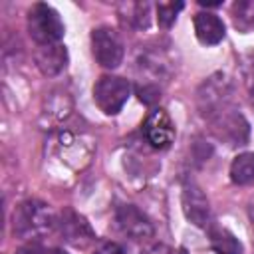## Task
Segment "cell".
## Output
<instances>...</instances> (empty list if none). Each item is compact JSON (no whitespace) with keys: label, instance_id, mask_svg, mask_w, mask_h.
Here are the masks:
<instances>
[{"label":"cell","instance_id":"cell-1","mask_svg":"<svg viewBox=\"0 0 254 254\" xmlns=\"http://www.w3.org/2000/svg\"><path fill=\"white\" fill-rule=\"evenodd\" d=\"M56 222L58 218L46 202L38 198H28L14 208L12 232L22 240H38L50 234L56 228Z\"/></svg>","mask_w":254,"mask_h":254},{"label":"cell","instance_id":"cell-2","mask_svg":"<svg viewBox=\"0 0 254 254\" xmlns=\"http://www.w3.org/2000/svg\"><path fill=\"white\" fill-rule=\"evenodd\" d=\"M230 101H232V81L228 79V75L220 71L206 77L196 89V107L206 121L232 107Z\"/></svg>","mask_w":254,"mask_h":254},{"label":"cell","instance_id":"cell-3","mask_svg":"<svg viewBox=\"0 0 254 254\" xmlns=\"http://www.w3.org/2000/svg\"><path fill=\"white\" fill-rule=\"evenodd\" d=\"M64 22L60 14L44 2H38L28 12V34L38 46H52L60 44L64 38Z\"/></svg>","mask_w":254,"mask_h":254},{"label":"cell","instance_id":"cell-4","mask_svg":"<svg viewBox=\"0 0 254 254\" xmlns=\"http://www.w3.org/2000/svg\"><path fill=\"white\" fill-rule=\"evenodd\" d=\"M131 95V83L119 75H101L93 85L95 105L105 115H117Z\"/></svg>","mask_w":254,"mask_h":254},{"label":"cell","instance_id":"cell-5","mask_svg":"<svg viewBox=\"0 0 254 254\" xmlns=\"http://www.w3.org/2000/svg\"><path fill=\"white\" fill-rule=\"evenodd\" d=\"M91 52L101 67L115 69L123 62L125 46L121 36L111 26H99L91 30Z\"/></svg>","mask_w":254,"mask_h":254},{"label":"cell","instance_id":"cell-6","mask_svg":"<svg viewBox=\"0 0 254 254\" xmlns=\"http://www.w3.org/2000/svg\"><path fill=\"white\" fill-rule=\"evenodd\" d=\"M210 129L216 135V139H220L222 143H226L230 147L244 145L248 141V135H250L248 121L234 107H228L226 111L212 117L210 119Z\"/></svg>","mask_w":254,"mask_h":254},{"label":"cell","instance_id":"cell-7","mask_svg":"<svg viewBox=\"0 0 254 254\" xmlns=\"http://www.w3.org/2000/svg\"><path fill=\"white\" fill-rule=\"evenodd\" d=\"M115 222H117V228L121 230V234L135 242H145V240L153 238V234H155V226H153L151 218L143 210H139L135 204L117 206Z\"/></svg>","mask_w":254,"mask_h":254},{"label":"cell","instance_id":"cell-8","mask_svg":"<svg viewBox=\"0 0 254 254\" xmlns=\"http://www.w3.org/2000/svg\"><path fill=\"white\" fill-rule=\"evenodd\" d=\"M181 202H183V212H185V216H187L189 222H192L198 228H208L212 224L210 222V204H208V198H206V194L202 192V189L196 183L187 181L183 185Z\"/></svg>","mask_w":254,"mask_h":254},{"label":"cell","instance_id":"cell-9","mask_svg":"<svg viewBox=\"0 0 254 254\" xmlns=\"http://www.w3.org/2000/svg\"><path fill=\"white\" fill-rule=\"evenodd\" d=\"M56 228L60 230L62 238L71 244V246H79L83 248L85 244H89L91 240H95V232L91 230L89 222L77 214L75 210L71 208H64L58 216V222H56Z\"/></svg>","mask_w":254,"mask_h":254},{"label":"cell","instance_id":"cell-10","mask_svg":"<svg viewBox=\"0 0 254 254\" xmlns=\"http://www.w3.org/2000/svg\"><path fill=\"white\" fill-rule=\"evenodd\" d=\"M145 139L155 149H167L175 141V123L165 109H153L143 125Z\"/></svg>","mask_w":254,"mask_h":254},{"label":"cell","instance_id":"cell-11","mask_svg":"<svg viewBox=\"0 0 254 254\" xmlns=\"http://www.w3.org/2000/svg\"><path fill=\"white\" fill-rule=\"evenodd\" d=\"M36 65L44 75H58L65 69L67 65V50L62 44H52V46H38L34 52Z\"/></svg>","mask_w":254,"mask_h":254},{"label":"cell","instance_id":"cell-12","mask_svg":"<svg viewBox=\"0 0 254 254\" xmlns=\"http://www.w3.org/2000/svg\"><path fill=\"white\" fill-rule=\"evenodd\" d=\"M194 34L202 46H216L224 40V22L212 12H198L194 16Z\"/></svg>","mask_w":254,"mask_h":254},{"label":"cell","instance_id":"cell-13","mask_svg":"<svg viewBox=\"0 0 254 254\" xmlns=\"http://www.w3.org/2000/svg\"><path fill=\"white\" fill-rule=\"evenodd\" d=\"M119 20L131 30H147L151 24V4L149 2H123L119 4Z\"/></svg>","mask_w":254,"mask_h":254},{"label":"cell","instance_id":"cell-14","mask_svg":"<svg viewBox=\"0 0 254 254\" xmlns=\"http://www.w3.org/2000/svg\"><path fill=\"white\" fill-rule=\"evenodd\" d=\"M206 230H208V242L216 254H242V244L230 230L216 224H210Z\"/></svg>","mask_w":254,"mask_h":254},{"label":"cell","instance_id":"cell-15","mask_svg":"<svg viewBox=\"0 0 254 254\" xmlns=\"http://www.w3.org/2000/svg\"><path fill=\"white\" fill-rule=\"evenodd\" d=\"M230 179L234 185H254V153H240L230 163Z\"/></svg>","mask_w":254,"mask_h":254},{"label":"cell","instance_id":"cell-16","mask_svg":"<svg viewBox=\"0 0 254 254\" xmlns=\"http://www.w3.org/2000/svg\"><path fill=\"white\" fill-rule=\"evenodd\" d=\"M232 22L238 32L254 30V0H238L232 4Z\"/></svg>","mask_w":254,"mask_h":254},{"label":"cell","instance_id":"cell-17","mask_svg":"<svg viewBox=\"0 0 254 254\" xmlns=\"http://www.w3.org/2000/svg\"><path fill=\"white\" fill-rule=\"evenodd\" d=\"M183 2H163L157 6V20L161 28H171L177 20V14L183 10Z\"/></svg>","mask_w":254,"mask_h":254},{"label":"cell","instance_id":"cell-18","mask_svg":"<svg viewBox=\"0 0 254 254\" xmlns=\"http://www.w3.org/2000/svg\"><path fill=\"white\" fill-rule=\"evenodd\" d=\"M137 93H139V99H141L143 103H147V105L155 103V101L161 97V89H159L157 85H153V83H143V85H139V87H137Z\"/></svg>","mask_w":254,"mask_h":254},{"label":"cell","instance_id":"cell-19","mask_svg":"<svg viewBox=\"0 0 254 254\" xmlns=\"http://www.w3.org/2000/svg\"><path fill=\"white\" fill-rule=\"evenodd\" d=\"M93 254H129V252L121 244H117V242H101L93 250Z\"/></svg>","mask_w":254,"mask_h":254},{"label":"cell","instance_id":"cell-20","mask_svg":"<svg viewBox=\"0 0 254 254\" xmlns=\"http://www.w3.org/2000/svg\"><path fill=\"white\" fill-rule=\"evenodd\" d=\"M14 254H50V252H48V250H44L38 242H28V244L20 246Z\"/></svg>","mask_w":254,"mask_h":254},{"label":"cell","instance_id":"cell-21","mask_svg":"<svg viewBox=\"0 0 254 254\" xmlns=\"http://www.w3.org/2000/svg\"><path fill=\"white\" fill-rule=\"evenodd\" d=\"M143 254H173V250L169 246H165V244H151V246L145 248Z\"/></svg>","mask_w":254,"mask_h":254},{"label":"cell","instance_id":"cell-22","mask_svg":"<svg viewBox=\"0 0 254 254\" xmlns=\"http://www.w3.org/2000/svg\"><path fill=\"white\" fill-rule=\"evenodd\" d=\"M248 216H250V220H252V224H254V196H252L250 202H248Z\"/></svg>","mask_w":254,"mask_h":254},{"label":"cell","instance_id":"cell-23","mask_svg":"<svg viewBox=\"0 0 254 254\" xmlns=\"http://www.w3.org/2000/svg\"><path fill=\"white\" fill-rule=\"evenodd\" d=\"M50 254H67V252H64V250H60V248H56V250H52Z\"/></svg>","mask_w":254,"mask_h":254},{"label":"cell","instance_id":"cell-24","mask_svg":"<svg viewBox=\"0 0 254 254\" xmlns=\"http://www.w3.org/2000/svg\"><path fill=\"white\" fill-rule=\"evenodd\" d=\"M250 103H252V107H254V87L250 89Z\"/></svg>","mask_w":254,"mask_h":254}]
</instances>
